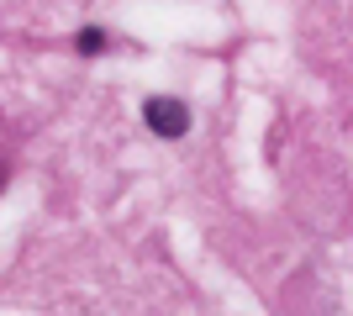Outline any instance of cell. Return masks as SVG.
Segmentation results:
<instances>
[{"instance_id": "6da1fadb", "label": "cell", "mask_w": 353, "mask_h": 316, "mask_svg": "<svg viewBox=\"0 0 353 316\" xmlns=\"http://www.w3.org/2000/svg\"><path fill=\"white\" fill-rule=\"evenodd\" d=\"M143 121L159 137H185L190 132V105L174 101V95H153V101H143Z\"/></svg>"}, {"instance_id": "7a4b0ae2", "label": "cell", "mask_w": 353, "mask_h": 316, "mask_svg": "<svg viewBox=\"0 0 353 316\" xmlns=\"http://www.w3.org/2000/svg\"><path fill=\"white\" fill-rule=\"evenodd\" d=\"M74 48H79L85 59H95V53H105V32H101V27H79V37H74Z\"/></svg>"}]
</instances>
